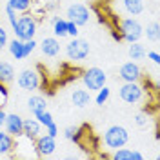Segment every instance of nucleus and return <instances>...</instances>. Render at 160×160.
I'll return each instance as SVG.
<instances>
[{
	"label": "nucleus",
	"mask_w": 160,
	"mask_h": 160,
	"mask_svg": "<svg viewBox=\"0 0 160 160\" xmlns=\"http://www.w3.org/2000/svg\"><path fill=\"white\" fill-rule=\"evenodd\" d=\"M8 6L17 13H28L33 6V0H8Z\"/></svg>",
	"instance_id": "23"
},
{
	"label": "nucleus",
	"mask_w": 160,
	"mask_h": 160,
	"mask_svg": "<svg viewBox=\"0 0 160 160\" xmlns=\"http://www.w3.org/2000/svg\"><path fill=\"white\" fill-rule=\"evenodd\" d=\"M128 140H129V133L122 126H111L104 133V144L108 146V149H118L128 144Z\"/></svg>",
	"instance_id": "3"
},
{
	"label": "nucleus",
	"mask_w": 160,
	"mask_h": 160,
	"mask_svg": "<svg viewBox=\"0 0 160 160\" xmlns=\"http://www.w3.org/2000/svg\"><path fill=\"white\" fill-rule=\"evenodd\" d=\"M91 18V13L89 9L84 6V4H71L68 8V20L75 22L77 26H86Z\"/></svg>",
	"instance_id": "9"
},
{
	"label": "nucleus",
	"mask_w": 160,
	"mask_h": 160,
	"mask_svg": "<svg viewBox=\"0 0 160 160\" xmlns=\"http://www.w3.org/2000/svg\"><path fill=\"white\" fill-rule=\"evenodd\" d=\"M109 95H111V89L108 86H102L98 91H97V97H95V104L97 106H104L108 100H109Z\"/></svg>",
	"instance_id": "25"
},
{
	"label": "nucleus",
	"mask_w": 160,
	"mask_h": 160,
	"mask_svg": "<svg viewBox=\"0 0 160 160\" xmlns=\"http://www.w3.org/2000/svg\"><path fill=\"white\" fill-rule=\"evenodd\" d=\"M46 131H48V135H49V137H53V138H57V135H58V128H57V124H55V122H53L51 126H48V128H46Z\"/></svg>",
	"instance_id": "34"
},
{
	"label": "nucleus",
	"mask_w": 160,
	"mask_h": 160,
	"mask_svg": "<svg viewBox=\"0 0 160 160\" xmlns=\"http://www.w3.org/2000/svg\"><path fill=\"white\" fill-rule=\"evenodd\" d=\"M118 77L122 82H140L142 80V68L138 66V62H126L122 64V68L118 71Z\"/></svg>",
	"instance_id": "8"
},
{
	"label": "nucleus",
	"mask_w": 160,
	"mask_h": 160,
	"mask_svg": "<svg viewBox=\"0 0 160 160\" xmlns=\"http://www.w3.org/2000/svg\"><path fill=\"white\" fill-rule=\"evenodd\" d=\"M77 131H78V128H66V131H64V135H66V138L68 140H73L75 137H77Z\"/></svg>",
	"instance_id": "33"
},
{
	"label": "nucleus",
	"mask_w": 160,
	"mask_h": 160,
	"mask_svg": "<svg viewBox=\"0 0 160 160\" xmlns=\"http://www.w3.org/2000/svg\"><path fill=\"white\" fill-rule=\"evenodd\" d=\"M37 26H38V24H37V18L31 15L29 11H28V13H20V17L17 18V26L13 28L15 38H18V40L35 38Z\"/></svg>",
	"instance_id": "2"
},
{
	"label": "nucleus",
	"mask_w": 160,
	"mask_h": 160,
	"mask_svg": "<svg viewBox=\"0 0 160 160\" xmlns=\"http://www.w3.org/2000/svg\"><path fill=\"white\" fill-rule=\"evenodd\" d=\"M51 24H53V33H55V37H60V38L68 37V20L53 17V18H51Z\"/></svg>",
	"instance_id": "21"
},
{
	"label": "nucleus",
	"mask_w": 160,
	"mask_h": 160,
	"mask_svg": "<svg viewBox=\"0 0 160 160\" xmlns=\"http://www.w3.org/2000/svg\"><path fill=\"white\" fill-rule=\"evenodd\" d=\"M28 106H29V111L33 113V115H38V113L48 109V102H46L44 97H40V95L31 97V98L28 100Z\"/></svg>",
	"instance_id": "18"
},
{
	"label": "nucleus",
	"mask_w": 160,
	"mask_h": 160,
	"mask_svg": "<svg viewBox=\"0 0 160 160\" xmlns=\"http://www.w3.org/2000/svg\"><path fill=\"white\" fill-rule=\"evenodd\" d=\"M22 126H24V118L20 115H6V122H4V128L9 133L11 137H20L22 135Z\"/></svg>",
	"instance_id": "11"
},
{
	"label": "nucleus",
	"mask_w": 160,
	"mask_h": 160,
	"mask_svg": "<svg viewBox=\"0 0 160 160\" xmlns=\"http://www.w3.org/2000/svg\"><path fill=\"white\" fill-rule=\"evenodd\" d=\"M144 33H146V37H148L149 40L158 42V38H160V26H158V22H151L149 26L144 29Z\"/></svg>",
	"instance_id": "24"
},
{
	"label": "nucleus",
	"mask_w": 160,
	"mask_h": 160,
	"mask_svg": "<svg viewBox=\"0 0 160 160\" xmlns=\"http://www.w3.org/2000/svg\"><path fill=\"white\" fill-rule=\"evenodd\" d=\"M118 35L122 40L126 42H138L142 37H144V28L137 18L133 17H128V18H120L118 20Z\"/></svg>",
	"instance_id": "1"
},
{
	"label": "nucleus",
	"mask_w": 160,
	"mask_h": 160,
	"mask_svg": "<svg viewBox=\"0 0 160 160\" xmlns=\"http://www.w3.org/2000/svg\"><path fill=\"white\" fill-rule=\"evenodd\" d=\"M17 84L24 91H35L40 88V75L35 69H24L17 78Z\"/></svg>",
	"instance_id": "7"
},
{
	"label": "nucleus",
	"mask_w": 160,
	"mask_h": 160,
	"mask_svg": "<svg viewBox=\"0 0 160 160\" xmlns=\"http://www.w3.org/2000/svg\"><path fill=\"white\" fill-rule=\"evenodd\" d=\"M6 15H8V20H9V24H11V28H15L17 26V11L15 9H11L9 6H6Z\"/></svg>",
	"instance_id": "29"
},
{
	"label": "nucleus",
	"mask_w": 160,
	"mask_h": 160,
	"mask_svg": "<svg viewBox=\"0 0 160 160\" xmlns=\"http://www.w3.org/2000/svg\"><path fill=\"white\" fill-rule=\"evenodd\" d=\"M111 158L113 160H142L144 158V155L137 149H129V148H118V149H115V153L111 155Z\"/></svg>",
	"instance_id": "15"
},
{
	"label": "nucleus",
	"mask_w": 160,
	"mask_h": 160,
	"mask_svg": "<svg viewBox=\"0 0 160 160\" xmlns=\"http://www.w3.org/2000/svg\"><path fill=\"white\" fill-rule=\"evenodd\" d=\"M122 4H124L126 13L131 15V17H138L146 9V2L144 0H122Z\"/></svg>",
	"instance_id": "17"
},
{
	"label": "nucleus",
	"mask_w": 160,
	"mask_h": 160,
	"mask_svg": "<svg viewBox=\"0 0 160 160\" xmlns=\"http://www.w3.org/2000/svg\"><path fill=\"white\" fill-rule=\"evenodd\" d=\"M8 48H9V53L17 60L26 58V53H24V40H18V38L11 40V42H8Z\"/></svg>",
	"instance_id": "20"
},
{
	"label": "nucleus",
	"mask_w": 160,
	"mask_h": 160,
	"mask_svg": "<svg viewBox=\"0 0 160 160\" xmlns=\"http://www.w3.org/2000/svg\"><path fill=\"white\" fill-rule=\"evenodd\" d=\"M15 151V137L8 131H0V157H13Z\"/></svg>",
	"instance_id": "13"
},
{
	"label": "nucleus",
	"mask_w": 160,
	"mask_h": 160,
	"mask_svg": "<svg viewBox=\"0 0 160 160\" xmlns=\"http://www.w3.org/2000/svg\"><path fill=\"white\" fill-rule=\"evenodd\" d=\"M37 46H38V44H37V40H35V38L24 40V53H26V58L29 57L33 51H35V48H37Z\"/></svg>",
	"instance_id": "27"
},
{
	"label": "nucleus",
	"mask_w": 160,
	"mask_h": 160,
	"mask_svg": "<svg viewBox=\"0 0 160 160\" xmlns=\"http://www.w3.org/2000/svg\"><path fill=\"white\" fill-rule=\"evenodd\" d=\"M13 80H15V68L9 62H0V82L11 84Z\"/></svg>",
	"instance_id": "19"
},
{
	"label": "nucleus",
	"mask_w": 160,
	"mask_h": 160,
	"mask_svg": "<svg viewBox=\"0 0 160 160\" xmlns=\"http://www.w3.org/2000/svg\"><path fill=\"white\" fill-rule=\"evenodd\" d=\"M66 55H68V58L73 60V62H82L84 58H88V55H89V44H88L86 40L75 37V38L66 46Z\"/></svg>",
	"instance_id": "6"
},
{
	"label": "nucleus",
	"mask_w": 160,
	"mask_h": 160,
	"mask_svg": "<svg viewBox=\"0 0 160 160\" xmlns=\"http://www.w3.org/2000/svg\"><path fill=\"white\" fill-rule=\"evenodd\" d=\"M57 149V142L53 137H49L48 133L46 135H40L35 138V151H37V157H51Z\"/></svg>",
	"instance_id": "10"
},
{
	"label": "nucleus",
	"mask_w": 160,
	"mask_h": 160,
	"mask_svg": "<svg viewBox=\"0 0 160 160\" xmlns=\"http://www.w3.org/2000/svg\"><path fill=\"white\" fill-rule=\"evenodd\" d=\"M35 118L42 124V128H48V126H51V124L55 122V120H53V115H51L48 109L42 111V113H38V115H35Z\"/></svg>",
	"instance_id": "26"
},
{
	"label": "nucleus",
	"mask_w": 160,
	"mask_h": 160,
	"mask_svg": "<svg viewBox=\"0 0 160 160\" xmlns=\"http://www.w3.org/2000/svg\"><path fill=\"white\" fill-rule=\"evenodd\" d=\"M128 53H129V58L133 62H138V60L146 58V48L140 42H133L129 46V49H128Z\"/></svg>",
	"instance_id": "22"
},
{
	"label": "nucleus",
	"mask_w": 160,
	"mask_h": 160,
	"mask_svg": "<svg viewBox=\"0 0 160 160\" xmlns=\"http://www.w3.org/2000/svg\"><path fill=\"white\" fill-rule=\"evenodd\" d=\"M148 122H149V115H148V113H144V111H142V113H138V115L135 117V124H137L138 128H144Z\"/></svg>",
	"instance_id": "28"
},
{
	"label": "nucleus",
	"mask_w": 160,
	"mask_h": 160,
	"mask_svg": "<svg viewBox=\"0 0 160 160\" xmlns=\"http://www.w3.org/2000/svg\"><path fill=\"white\" fill-rule=\"evenodd\" d=\"M22 135H26L28 138L35 140L37 137L42 135V124L37 118H28L24 120V126H22Z\"/></svg>",
	"instance_id": "12"
},
{
	"label": "nucleus",
	"mask_w": 160,
	"mask_h": 160,
	"mask_svg": "<svg viewBox=\"0 0 160 160\" xmlns=\"http://www.w3.org/2000/svg\"><path fill=\"white\" fill-rule=\"evenodd\" d=\"M40 49H42V53L46 55V57H57L60 53V42L57 37H48V38L42 40V44H40Z\"/></svg>",
	"instance_id": "14"
},
{
	"label": "nucleus",
	"mask_w": 160,
	"mask_h": 160,
	"mask_svg": "<svg viewBox=\"0 0 160 160\" xmlns=\"http://www.w3.org/2000/svg\"><path fill=\"white\" fill-rule=\"evenodd\" d=\"M146 57H148L155 66H158V64H160V55L157 53V51H146Z\"/></svg>",
	"instance_id": "32"
},
{
	"label": "nucleus",
	"mask_w": 160,
	"mask_h": 160,
	"mask_svg": "<svg viewBox=\"0 0 160 160\" xmlns=\"http://www.w3.org/2000/svg\"><path fill=\"white\" fill-rule=\"evenodd\" d=\"M6 115H8V113H4V109L0 108V129H2V126H4V122H6Z\"/></svg>",
	"instance_id": "35"
},
{
	"label": "nucleus",
	"mask_w": 160,
	"mask_h": 160,
	"mask_svg": "<svg viewBox=\"0 0 160 160\" xmlns=\"http://www.w3.org/2000/svg\"><path fill=\"white\" fill-rule=\"evenodd\" d=\"M111 35H113V38H115V40H118V42L122 40V38H120V35L117 33V31H111Z\"/></svg>",
	"instance_id": "36"
},
{
	"label": "nucleus",
	"mask_w": 160,
	"mask_h": 160,
	"mask_svg": "<svg viewBox=\"0 0 160 160\" xmlns=\"http://www.w3.org/2000/svg\"><path fill=\"white\" fill-rule=\"evenodd\" d=\"M106 80H108V75L100 68H89V69L84 71V75H82L84 88L89 91H98L102 86H106Z\"/></svg>",
	"instance_id": "5"
},
{
	"label": "nucleus",
	"mask_w": 160,
	"mask_h": 160,
	"mask_svg": "<svg viewBox=\"0 0 160 160\" xmlns=\"http://www.w3.org/2000/svg\"><path fill=\"white\" fill-rule=\"evenodd\" d=\"M120 98L124 100L126 104H138L140 100L144 98L146 88L140 82H124L120 86Z\"/></svg>",
	"instance_id": "4"
},
{
	"label": "nucleus",
	"mask_w": 160,
	"mask_h": 160,
	"mask_svg": "<svg viewBox=\"0 0 160 160\" xmlns=\"http://www.w3.org/2000/svg\"><path fill=\"white\" fill-rule=\"evenodd\" d=\"M91 100H93V97H91V91L89 89H75L73 93H71V102L77 106V108H86L88 104H91Z\"/></svg>",
	"instance_id": "16"
},
{
	"label": "nucleus",
	"mask_w": 160,
	"mask_h": 160,
	"mask_svg": "<svg viewBox=\"0 0 160 160\" xmlns=\"http://www.w3.org/2000/svg\"><path fill=\"white\" fill-rule=\"evenodd\" d=\"M68 37H71V38L78 37V26L71 20H68Z\"/></svg>",
	"instance_id": "30"
},
{
	"label": "nucleus",
	"mask_w": 160,
	"mask_h": 160,
	"mask_svg": "<svg viewBox=\"0 0 160 160\" xmlns=\"http://www.w3.org/2000/svg\"><path fill=\"white\" fill-rule=\"evenodd\" d=\"M8 42H9V40H8V31H6V28L0 24V49H2V48H6V46H8Z\"/></svg>",
	"instance_id": "31"
}]
</instances>
